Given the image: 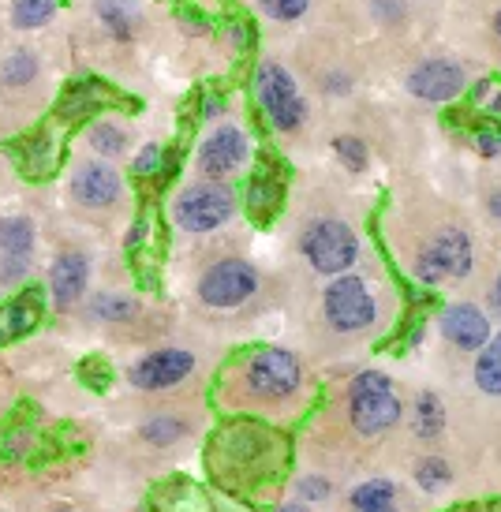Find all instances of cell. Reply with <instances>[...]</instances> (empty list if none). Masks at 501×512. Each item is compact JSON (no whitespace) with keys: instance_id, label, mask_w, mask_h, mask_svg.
Wrapping results in <instances>:
<instances>
[{"instance_id":"obj_1","label":"cell","mask_w":501,"mask_h":512,"mask_svg":"<svg viewBox=\"0 0 501 512\" xmlns=\"http://www.w3.org/2000/svg\"><path fill=\"white\" fill-rule=\"evenodd\" d=\"M404 404L397 397V385L382 370H359L348 385V423L363 438H382L386 430L401 423Z\"/></svg>"},{"instance_id":"obj_2","label":"cell","mask_w":501,"mask_h":512,"mask_svg":"<svg viewBox=\"0 0 501 512\" xmlns=\"http://www.w3.org/2000/svg\"><path fill=\"white\" fill-rule=\"evenodd\" d=\"M240 385L251 400L262 404H281L292 400L303 385V363L300 356H292L285 348H258L251 352L240 370Z\"/></svg>"},{"instance_id":"obj_3","label":"cell","mask_w":501,"mask_h":512,"mask_svg":"<svg viewBox=\"0 0 501 512\" xmlns=\"http://www.w3.org/2000/svg\"><path fill=\"white\" fill-rule=\"evenodd\" d=\"M472 266H475V247L468 240V232L442 228V232H434L423 243V251L412 262V273H416L423 285L438 288L445 281H464L472 273Z\"/></svg>"},{"instance_id":"obj_4","label":"cell","mask_w":501,"mask_h":512,"mask_svg":"<svg viewBox=\"0 0 501 512\" xmlns=\"http://www.w3.org/2000/svg\"><path fill=\"white\" fill-rule=\"evenodd\" d=\"M300 251H303V258L311 262V270L315 273L341 277V273L352 270V262L359 258V240L344 221H337V217H322V221L303 228Z\"/></svg>"},{"instance_id":"obj_5","label":"cell","mask_w":501,"mask_h":512,"mask_svg":"<svg viewBox=\"0 0 501 512\" xmlns=\"http://www.w3.org/2000/svg\"><path fill=\"white\" fill-rule=\"evenodd\" d=\"M255 98L262 113L277 131H296L307 120V101H303L296 79L281 68L277 60H262L255 72Z\"/></svg>"},{"instance_id":"obj_6","label":"cell","mask_w":501,"mask_h":512,"mask_svg":"<svg viewBox=\"0 0 501 512\" xmlns=\"http://www.w3.org/2000/svg\"><path fill=\"white\" fill-rule=\"evenodd\" d=\"M236 214V195H232L225 184H191L184 187L176 202H172V221L176 228H184L191 236H202V232H214L221 228L229 217Z\"/></svg>"},{"instance_id":"obj_7","label":"cell","mask_w":501,"mask_h":512,"mask_svg":"<svg viewBox=\"0 0 501 512\" xmlns=\"http://www.w3.org/2000/svg\"><path fill=\"white\" fill-rule=\"evenodd\" d=\"M322 311H326V322L337 333H363V329L374 326L378 303H374L371 288H367L363 277L341 273V277H330V288L322 296Z\"/></svg>"},{"instance_id":"obj_8","label":"cell","mask_w":501,"mask_h":512,"mask_svg":"<svg viewBox=\"0 0 501 512\" xmlns=\"http://www.w3.org/2000/svg\"><path fill=\"white\" fill-rule=\"evenodd\" d=\"M258 292V270L244 258H221L210 270L202 273L199 281V299L206 307H217V311H229V307H240Z\"/></svg>"},{"instance_id":"obj_9","label":"cell","mask_w":501,"mask_h":512,"mask_svg":"<svg viewBox=\"0 0 501 512\" xmlns=\"http://www.w3.org/2000/svg\"><path fill=\"white\" fill-rule=\"evenodd\" d=\"M195 370V356L184 352V348H161V352H150L139 363H131L128 382L143 393H161V389H172L184 378H191Z\"/></svg>"},{"instance_id":"obj_10","label":"cell","mask_w":501,"mask_h":512,"mask_svg":"<svg viewBox=\"0 0 501 512\" xmlns=\"http://www.w3.org/2000/svg\"><path fill=\"white\" fill-rule=\"evenodd\" d=\"M251 157V143L236 124H221L217 131H210V139L199 146V169L210 180H225L236 169H244Z\"/></svg>"},{"instance_id":"obj_11","label":"cell","mask_w":501,"mask_h":512,"mask_svg":"<svg viewBox=\"0 0 501 512\" xmlns=\"http://www.w3.org/2000/svg\"><path fill=\"white\" fill-rule=\"evenodd\" d=\"M464 83H468V72L457 60H423L416 72L408 75V90L419 101H434V105L453 101L464 90Z\"/></svg>"},{"instance_id":"obj_12","label":"cell","mask_w":501,"mask_h":512,"mask_svg":"<svg viewBox=\"0 0 501 512\" xmlns=\"http://www.w3.org/2000/svg\"><path fill=\"white\" fill-rule=\"evenodd\" d=\"M438 329L442 337L460 352H479L490 341V318L475 303H449L438 314Z\"/></svg>"},{"instance_id":"obj_13","label":"cell","mask_w":501,"mask_h":512,"mask_svg":"<svg viewBox=\"0 0 501 512\" xmlns=\"http://www.w3.org/2000/svg\"><path fill=\"white\" fill-rule=\"evenodd\" d=\"M72 195L90 210H105L120 199V176L101 161H86L72 176Z\"/></svg>"},{"instance_id":"obj_14","label":"cell","mask_w":501,"mask_h":512,"mask_svg":"<svg viewBox=\"0 0 501 512\" xmlns=\"http://www.w3.org/2000/svg\"><path fill=\"white\" fill-rule=\"evenodd\" d=\"M86 277H90V262L79 251H68L53 262L49 270V292L57 299L60 311H68L72 303H79V296L86 292Z\"/></svg>"},{"instance_id":"obj_15","label":"cell","mask_w":501,"mask_h":512,"mask_svg":"<svg viewBox=\"0 0 501 512\" xmlns=\"http://www.w3.org/2000/svg\"><path fill=\"white\" fill-rule=\"evenodd\" d=\"M116 98H109V90L101 83H94V79H86V83H75L64 98H60L57 105V116L60 120H90V116L98 113L101 105H113Z\"/></svg>"},{"instance_id":"obj_16","label":"cell","mask_w":501,"mask_h":512,"mask_svg":"<svg viewBox=\"0 0 501 512\" xmlns=\"http://www.w3.org/2000/svg\"><path fill=\"white\" fill-rule=\"evenodd\" d=\"M38 318H42V292L38 288H30L23 292L19 299H12L4 314H0V333L4 337H23L30 329L38 326Z\"/></svg>"},{"instance_id":"obj_17","label":"cell","mask_w":501,"mask_h":512,"mask_svg":"<svg viewBox=\"0 0 501 512\" xmlns=\"http://www.w3.org/2000/svg\"><path fill=\"white\" fill-rule=\"evenodd\" d=\"M475 385H479V393H487V397H501V329L490 337L483 348H479V356H475Z\"/></svg>"},{"instance_id":"obj_18","label":"cell","mask_w":501,"mask_h":512,"mask_svg":"<svg viewBox=\"0 0 501 512\" xmlns=\"http://www.w3.org/2000/svg\"><path fill=\"white\" fill-rule=\"evenodd\" d=\"M412 430H416V438L423 441H434L438 434L445 430V404L438 393H419L416 397V408H412Z\"/></svg>"},{"instance_id":"obj_19","label":"cell","mask_w":501,"mask_h":512,"mask_svg":"<svg viewBox=\"0 0 501 512\" xmlns=\"http://www.w3.org/2000/svg\"><path fill=\"white\" fill-rule=\"evenodd\" d=\"M34 251V225L27 217H4L0 221V258H30Z\"/></svg>"},{"instance_id":"obj_20","label":"cell","mask_w":501,"mask_h":512,"mask_svg":"<svg viewBox=\"0 0 501 512\" xmlns=\"http://www.w3.org/2000/svg\"><path fill=\"white\" fill-rule=\"evenodd\" d=\"M19 165L27 172L30 180H42L49 172L57 169V143H53V135H38V139H30L27 150L19 154Z\"/></svg>"},{"instance_id":"obj_21","label":"cell","mask_w":501,"mask_h":512,"mask_svg":"<svg viewBox=\"0 0 501 512\" xmlns=\"http://www.w3.org/2000/svg\"><path fill=\"white\" fill-rule=\"evenodd\" d=\"M281 176H273L270 169H262L251 180V187H247V210L255 217H270L273 214V206L281 202Z\"/></svg>"},{"instance_id":"obj_22","label":"cell","mask_w":501,"mask_h":512,"mask_svg":"<svg viewBox=\"0 0 501 512\" xmlns=\"http://www.w3.org/2000/svg\"><path fill=\"white\" fill-rule=\"evenodd\" d=\"M352 509L356 512H371V509H382V505H393L397 501V483H389V479H367V483H359L352 494Z\"/></svg>"},{"instance_id":"obj_23","label":"cell","mask_w":501,"mask_h":512,"mask_svg":"<svg viewBox=\"0 0 501 512\" xmlns=\"http://www.w3.org/2000/svg\"><path fill=\"white\" fill-rule=\"evenodd\" d=\"M98 15L116 38L128 42L131 34H135V4L131 0H98Z\"/></svg>"},{"instance_id":"obj_24","label":"cell","mask_w":501,"mask_h":512,"mask_svg":"<svg viewBox=\"0 0 501 512\" xmlns=\"http://www.w3.org/2000/svg\"><path fill=\"white\" fill-rule=\"evenodd\" d=\"M416 483L419 490H427V494H438V490H445V486L453 483V468H449V460L438 453L423 456L416 464Z\"/></svg>"},{"instance_id":"obj_25","label":"cell","mask_w":501,"mask_h":512,"mask_svg":"<svg viewBox=\"0 0 501 512\" xmlns=\"http://www.w3.org/2000/svg\"><path fill=\"white\" fill-rule=\"evenodd\" d=\"M143 441H150V445H172V441H180L187 434V423L184 419H176V415H154V419H146L143 423Z\"/></svg>"},{"instance_id":"obj_26","label":"cell","mask_w":501,"mask_h":512,"mask_svg":"<svg viewBox=\"0 0 501 512\" xmlns=\"http://www.w3.org/2000/svg\"><path fill=\"white\" fill-rule=\"evenodd\" d=\"M53 12H57V0H12V19H15V27H23V30L49 23Z\"/></svg>"},{"instance_id":"obj_27","label":"cell","mask_w":501,"mask_h":512,"mask_svg":"<svg viewBox=\"0 0 501 512\" xmlns=\"http://www.w3.org/2000/svg\"><path fill=\"white\" fill-rule=\"evenodd\" d=\"M86 143L94 146V154L116 157V154H124V146H128V135L116 128V124H94V128L86 131Z\"/></svg>"},{"instance_id":"obj_28","label":"cell","mask_w":501,"mask_h":512,"mask_svg":"<svg viewBox=\"0 0 501 512\" xmlns=\"http://www.w3.org/2000/svg\"><path fill=\"white\" fill-rule=\"evenodd\" d=\"M333 154L341 157V165L348 172H363L371 165V154H367L363 139H356V135H337L333 139Z\"/></svg>"},{"instance_id":"obj_29","label":"cell","mask_w":501,"mask_h":512,"mask_svg":"<svg viewBox=\"0 0 501 512\" xmlns=\"http://www.w3.org/2000/svg\"><path fill=\"white\" fill-rule=\"evenodd\" d=\"M135 299L128 296H98L94 303H90V314L94 318H105V322H128V318H135Z\"/></svg>"},{"instance_id":"obj_30","label":"cell","mask_w":501,"mask_h":512,"mask_svg":"<svg viewBox=\"0 0 501 512\" xmlns=\"http://www.w3.org/2000/svg\"><path fill=\"white\" fill-rule=\"evenodd\" d=\"M34 72H38V60L30 57V53H15L4 68H0V83L4 86H23L34 79Z\"/></svg>"},{"instance_id":"obj_31","label":"cell","mask_w":501,"mask_h":512,"mask_svg":"<svg viewBox=\"0 0 501 512\" xmlns=\"http://www.w3.org/2000/svg\"><path fill=\"white\" fill-rule=\"evenodd\" d=\"M258 4L270 19H300L311 8V0H258Z\"/></svg>"},{"instance_id":"obj_32","label":"cell","mask_w":501,"mask_h":512,"mask_svg":"<svg viewBox=\"0 0 501 512\" xmlns=\"http://www.w3.org/2000/svg\"><path fill=\"white\" fill-rule=\"evenodd\" d=\"M475 105L483 109V113H490V116H501V86L498 83H490V79H479L475 83Z\"/></svg>"},{"instance_id":"obj_33","label":"cell","mask_w":501,"mask_h":512,"mask_svg":"<svg viewBox=\"0 0 501 512\" xmlns=\"http://www.w3.org/2000/svg\"><path fill=\"white\" fill-rule=\"evenodd\" d=\"M161 161H165V154H161V146H143V154L131 161V169H135V176H154V172H161Z\"/></svg>"},{"instance_id":"obj_34","label":"cell","mask_w":501,"mask_h":512,"mask_svg":"<svg viewBox=\"0 0 501 512\" xmlns=\"http://www.w3.org/2000/svg\"><path fill=\"white\" fill-rule=\"evenodd\" d=\"M296 490H300L303 501H326L333 486H330V479H322V475H307V479L296 483Z\"/></svg>"},{"instance_id":"obj_35","label":"cell","mask_w":501,"mask_h":512,"mask_svg":"<svg viewBox=\"0 0 501 512\" xmlns=\"http://www.w3.org/2000/svg\"><path fill=\"white\" fill-rule=\"evenodd\" d=\"M27 262L30 258H0V285H15L27 277Z\"/></svg>"},{"instance_id":"obj_36","label":"cell","mask_w":501,"mask_h":512,"mask_svg":"<svg viewBox=\"0 0 501 512\" xmlns=\"http://www.w3.org/2000/svg\"><path fill=\"white\" fill-rule=\"evenodd\" d=\"M475 146H479V154L483 157H498L501 154V131L483 128L479 135H475Z\"/></svg>"},{"instance_id":"obj_37","label":"cell","mask_w":501,"mask_h":512,"mask_svg":"<svg viewBox=\"0 0 501 512\" xmlns=\"http://www.w3.org/2000/svg\"><path fill=\"white\" fill-rule=\"evenodd\" d=\"M83 378H86V382H90V385H94V389H105V385H109V374L101 370L98 359H94L90 367H83Z\"/></svg>"},{"instance_id":"obj_38","label":"cell","mask_w":501,"mask_h":512,"mask_svg":"<svg viewBox=\"0 0 501 512\" xmlns=\"http://www.w3.org/2000/svg\"><path fill=\"white\" fill-rule=\"evenodd\" d=\"M487 303H490V314H498L501 318V273L494 277V285L487 288Z\"/></svg>"},{"instance_id":"obj_39","label":"cell","mask_w":501,"mask_h":512,"mask_svg":"<svg viewBox=\"0 0 501 512\" xmlns=\"http://www.w3.org/2000/svg\"><path fill=\"white\" fill-rule=\"evenodd\" d=\"M217 113H225V98H221V94H210V98L202 101V116H217Z\"/></svg>"},{"instance_id":"obj_40","label":"cell","mask_w":501,"mask_h":512,"mask_svg":"<svg viewBox=\"0 0 501 512\" xmlns=\"http://www.w3.org/2000/svg\"><path fill=\"white\" fill-rule=\"evenodd\" d=\"M326 90H330L333 98H337V94H344V90H348V75H341V72H333L330 79H326Z\"/></svg>"},{"instance_id":"obj_41","label":"cell","mask_w":501,"mask_h":512,"mask_svg":"<svg viewBox=\"0 0 501 512\" xmlns=\"http://www.w3.org/2000/svg\"><path fill=\"white\" fill-rule=\"evenodd\" d=\"M143 236H146V225H143V221H139V225H135V228H131V232H128V251H135V247L143 243Z\"/></svg>"},{"instance_id":"obj_42","label":"cell","mask_w":501,"mask_h":512,"mask_svg":"<svg viewBox=\"0 0 501 512\" xmlns=\"http://www.w3.org/2000/svg\"><path fill=\"white\" fill-rule=\"evenodd\" d=\"M487 210H490V217H498V221H501V187H498V191H490Z\"/></svg>"},{"instance_id":"obj_43","label":"cell","mask_w":501,"mask_h":512,"mask_svg":"<svg viewBox=\"0 0 501 512\" xmlns=\"http://www.w3.org/2000/svg\"><path fill=\"white\" fill-rule=\"evenodd\" d=\"M494 34H498V38H501V8H498V12H494Z\"/></svg>"},{"instance_id":"obj_44","label":"cell","mask_w":501,"mask_h":512,"mask_svg":"<svg viewBox=\"0 0 501 512\" xmlns=\"http://www.w3.org/2000/svg\"><path fill=\"white\" fill-rule=\"evenodd\" d=\"M277 512H303V509H300V505H281Z\"/></svg>"},{"instance_id":"obj_45","label":"cell","mask_w":501,"mask_h":512,"mask_svg":"<svg viewBox=\"0 0 501 512\" xmlns=\"http://www.w3.org/2000/svg\"><path fill=\"white\" fill-rule=\"evenodd\" d=\"M371 512H401L397 505H382V509H371Z\"/></svg>"},{"instance_id":"obj_46","label":"cell","mask_w":501,"mask_h":512,"mask_svg":"<svg viewBox=\"0 0 501 512\" xmlns=\"http://www.w3.org/2000/svg\"><path fill=\"white\" fill-rule=\"evenodd\" d=\"M53 512H75V509H53Z\"/></svg>"}]
</instances>
